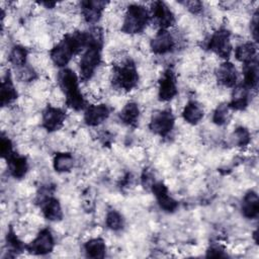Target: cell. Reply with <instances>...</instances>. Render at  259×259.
<instances>
[{"mask_svg": "<svg viewBox=\"0 0 259 259\" xmlns=\"http://www.w3.org/2000/svg\"><path fill=\"white\" fill-rule=\"evenodd\" d=\"M59 85L66 95L67 104L75 109L80 110L85 106V99L79 88V78L74 71L63 69L58 76Z\"/></svg>", "mask_w": 259, "mask_h": 259, "instance_id": "1", "label": "cell"}, {"mask_svg": "<svg viewBox=\"0 0 259 259\" xmlns=\"http://www.w3.org/2000/svg\"><path fill=\"white\" fill-rule=\"evenodd\" d=\"M149 19L150 13L145 6L130 5L125 11L121 29L125 33H139L146 27Z\"/></svg>", "mask_w": 259, "mask_h": 259, "instance_id": "2", "label": "cell"}, {"mask_svg": "<svg viewBox=\"0 0 259 259\" xmlns=\"http://www.w3.org/2000/svg\"><path fill=\"white\" fill-rule=\"evenodd\" d=\"M139 81L138 71L131 60H126L115 68L112 82L119 89L128 91L135 88Z\"/></svg>", "mask_w": 259, "mask_h": 259, "instance_id": "3", "label": "cell"}, {"mask_svg": "<svg viewBox=\"0 0 259 259\" xmlns=\"http://www.w3.org/2000/svg\"><path fill=\"white\" fill-rule=\"evenodd\" d=\"M100 46L99 45H94L89 48L84 52V54L81 57L80 60V79L83 81L89 80L97 67L100 65L101 62V52H100Z\"/></svg>", "mask_w": 259, "mask_h": 259, "instance_id": "4", "label": "cell"}, {"mask_svg": "<svg viewBox=\"0 0 259 259\" xmlns=\"http://www.w3.org/2000/svg\"><path fill=\"white\" fill-rule=\"evenodd\" d=\"M208 49L221 58H228L232 51L230 32L225 28L213 32L208 41Z\"/></svg>", "mask_w": 259, "mask_h": 259, "instance_id": "5", "label": "cell"}, {"mask_svg": "<svg viewBox=\"0 0 259 259\" xmlns=\"http://www.w3.org/2000/svg\"><path fill=\"white\" fill-rule=\"evenodd\" d=\"M150 130L161 137L168 135L174 126V116L168 110H162L154 113L150 121Z\"/></svg>", "mask_w": 259, "mask_h": 259, "instance_id": "6", "label": "cell"}, {"mask_svg": "<svg viewBox=\"0 0 259 259\" xmlns=\"http://www.w3.org/2000/svg\"><path fill=\"white\" fill-rule=\"evenodd\" d=\"M151 12L154 21L160 26V29H167L175 22V17L171 9L162 1L154 2Z\"/></svg>", "mask_w": 259, "mask_h": 259, "instance_id": "7", "label": "cell"}, {"mask_svg": "<svg viewBox=\"0 0 259 259\" xmlns=\"http://www.w3.org/2000/svg\"><path fill=\"white\" fill-rule=\"evenodd\" d=\"M176 78L172 70L168 69L163 74L159 81L158 95L162 101H169L173 99L177 94Z\"/></svg>", "mask_w": 259, "mask_h": 259, "instance_id": "8", "label": "cell"}, {"mask_svg": "<svg viewBox=\"0 0 259 259\" xmlns=\"http://www.w3.org/2000/svg\"><path fill=\"white\" fill-rule=\"evenodd\" d=\"M54 248V238L49 230H42L35 239L28 245L27 249L30 253L36 255H45L52 252Z\"/></svg>", "mask_w": 259, "mask_h": 259, "instance_id": "9", "label": "cell"}, {"mask_svg": "<svg viewBox=\"0 0 259 259\" xmlns=\"http://www.w3.org/2000/svg\"><path fill=\"white\" fill-rule=\"evenodd\" d=\"M150 46L155 54L163 55L172 51L175 46V39L167 29H160L151 40Z\"/></svg>", "mask_w": 259, "mask_h": 259, "instance_id": "10", "label": "cell"}, {"mask_svg": "<svg viewBox=\"0 0 259 259\" xmlns=\"http://www.w3.org/2000/svg\"><path fill=\"white\" fill-rule=\"evenodd\" d=\"M66 118L65 111L59 107L48 106L42 114V125L46 130L53 132L59 130Z\"/></svg>", "mask_w": 259, "mask_h": 259, "instance_id": "11", "label": "cell"}, {"mask_svg": "<svg viewBox=\"0 0 259 259\" xmlns=\"http://www.w3.org/2000/svg\"><path fill=\"white\" fill-rule=\"evenodd\" d=\"M151 188L157 198L158 204L162 209H164L165 211L171 212L177 208L178 202L172 196H170V194L168 193L167 187L162 182H157V183L154 182Z\"/></svg>", "mask_w": 259, "mask_h": 259, "instance_id": "12", "label": "cell"}, {"mask_svg": "<svg viewBox=\"0 0 259 259\" xmlns=\"http://www.w3.org/2000/svg\"><path fill=\"white\" fill-rule=\"evenodd\" d=\"M109 116V109L105 104L89 105L84 112V120L88 125L96 126Z\"/></svg>", "mask_w": 259, "mask_h": 259, "instance_id": "13", "label": "cell"}, {"mask_svg": "<svg viewBox=\"0 0 259 259\" xmlns=\"http://www.w3.org/2000/svg\"><path fill=\"white\" fill-rule=\"evenodd\" d=\"M106 6L104 1H82L81 10L83 17L89 23H95L101 17L102 11Z\"/></svg>", "mask_w": 259, "mask_h": 259, "instance_id": "14", "label": "cell"}, {"mask_svg": "<svg viewBox=\"0 0 259 259\" xmlns=\"http://www.w3.org/2000/svg\"><path fill=\"white\" fill-rule=\"evenodd\" d=\"M217 80L225 87H233L237 81V70L234 64L224 62L217 70Z\"/></svg>", "mask_w": 259, "mask_h": 259, "instance_id": "15", "label": "cell"}, {"mask_svg": "<svg viewBox=\"0 0 259 259\" xmlns=\"http://www.w3.org/2000/svg\"><path fill=\"white\" fill-rule=\"evenodd\" d=\"M41 211L46 219L57 222L60 221L63 217V211L60 202L50 196H46L41 199Z\"/></svg>", "mask_w": 259, "mask_h": 259, "instance_id": "16", "label": "cell"}, {"mask_svg": "<svg viewBox=\"0 0 259 259\" xmlns=\"http://www.w3.org/2000/svg\"><path fill=\"white\" fill-rule=\"evenodd\" d=\"M242 213L247 219H254L259 212V198L255 191H248L242 200Z\"/></svg>", "mask_w": 259, "mask_h": 259, "instance_id": "17", "label": "cell"}, {"mask_svg": "<svg viewBox=\"0 0 259 259\" xmlns=\"http://www.w3.org/2000/svg\"><path fill=\"white\" fill-rule=\"evenodd\" d=\"M17 98V91L13 85L10 74H6L3 78L0 88V102L2 106L8 105Z\"/></svg>", "mask_w": 259, "mask_h": 259, "instance_id": "18", "label": "cell"}, {"mask_svg": "<svg viewBox=\"0 0 259 259\" xmlns=\"http://www.w3.org/2000/svg\"><path fill=\"white\" fill-rule=\"evenodd\" d=\"M256 53H257V49L255 44L248 41V42H243L242 45L236 48L235 56H236V59L241 63L248 64L256 60Z\"/></svg>", "mask_w": 259, "mask_h": 259, "instance_id": "19", "label": "cell"}, {"mask_svg": "<svg viewBox=\"0 0 259 259\" xmlns=\"http://www.w3.org/2000/svg\"><path fill=\"white\" fill-rule=\"evenodd\" d=\"M182 116L188 123L195 124L203 117V108L198 102L189 101L183 108Z\"/></svg>", "mask_w": 259, "mask_h": 259, "instance_id": "20", "label": "cell"}, {"mask_svg": "<svg viewBox=\"0 0 259 259\" xmlns=\"http://www.w3.org/2000/svg\"><path fill=\"white\" fill-rule=\"evenodd\" d=\"M8 168L11 175L15 178H22L27 172L26 158L23 156L13 155L8 160Z\"/></svg>", "mask_w": 259, "mask_h": 259, "instance_id": "21", "label": "cell"}, {"mask_svg": "<svg viewBox=\"0 0 259 259\" xmlns=\"http://www.w3.org/2000/svg\"><path fill=\"white\" fill-rule=\"evenodd\" d=\"M85 253L90 258H103L105 256L106 246L102 239L94 238L89 240L84 245Z\"/></svg>", "mask_w": 259, "mask_h": 259, "instance_id": "22", "label": "cell"}, {"mask_svg": "<svg viewBox=\"0 0 259 259\" xmlns=\"http://www.w3.org/2000/svg\"><path fill=\"white\" fill-rule=\"evenodd\" d=\"M248 104V88L244 85L237 86L232 94V99L229 104L230 108L242 110Z\"/></svg>", "mask_w": 259, "mask_h": 259, "instance_id": "23", "label": "cell"}, {"mask_svg": "<svg viewBox=\"0 0 259 259\" xmlns=\"http://www.w3.org/2000/svg\"><path fill=\"white\" fill-rule=\"evenodd\" d=\"M140 116V109L137 103L130 102L123 106L119 112L120 120L128 125H135Z\"/></svg>", "mask_w": 259, "mask_h": 259, "instance_id": "24", "label": "cell"}, {"mask_svg": "<svg viewBox=\"0 0 259 259\" xmlns=\"http://www.w3.org/2000/svg\"><path fill=\"white\" fill-rule=\"evenodd\" d=\"M258 83V65L257 60L245 64L244 67V86L254 88Z\"/></svg>", "mask_w": 259, "mask_h": 259, "instance_id": "25", "label": "cell"}, {"mask_svg": "<svg viewBox=\"0 0 259 259\" xmlns=\"http://www.w3.org/2000/svg\"><path fill=\"white\" fill-rule=\"evenodd\" d=\"M74 166V158L70 153H58L54 158V168L58 172H68Z\"/></svg>", "mask_w": 259, "mask_h": 259, "instance_id": "26", "label": "cell"}, {"mask_svg": "<svg viewBox=\"0 0 259 259\" xmlns=\"http://www.w3.org/2000/svg\"><path fill=\"white\" fill-rule=\"evenodd\" d=\"M27 58V51L21 46H15L11 49L9 54L10 63L16 68H20L25 65Z\"/></svg>", "mask_w": 259, "mask_h": 259, "instance_id": "27", "label": "cell"}, {"mask_svg": "<svg viewBox=\"0 0 259 259\" xmlns=\"http://www.w3.org/2000/svg\"><path fill=\"white\" fill-rule=\"evenodd\" d=\"M230 118V106L226 103L219 105L213 111L212 121L219 125H223L228 122Z\"/></svg>", "mask_w": 259, "mask_h": 259, "instance_id": "28", "label": "cell"}, {"mask_svg": "<svg viewBox=\"0 0 259 259\" xmlns=\"http://www.w3.org/2000/svg\"><path fill=\"white\" fill-rule=\"evenodd\" d=\"M250 133L247 128L241 126L234 131L232 135L233 144L238 147H245L250 143Z\"/></svg>", "mask_w": 259, "mask_h": 259, "instance_id": "29", "label": "cell"}, {"mask_svg": "<svg viewBox=\"0 0 259 259\" xmlns=\"http://www.w3.org/2000/svg\"><path fill=\"white\" fill-rule=\"evenodd\" d=\"M106 226L112 231H118L123 227V219L121 214L115 210H110L106 214Z\"/></svg>", "mask_w": 259, "mask_h": 259, "instance_id": "30", "label": "cell"}, {"mask_svg": "<svg viewBox=\"0 0 259 259\" xmlns=\"http://www.w3.org/2000/svg\"><path fill=\"white\" fill-rule=\"evenodd\" d=\"M18 78L21 80V81H25V82H29V81H32L35 79L36 77V73L34 72V70L29 67V66H22L20 68H18Z\"/></svg>", "mask_w": 259, "mask_h": 259, "instance_id": "31", "label": "cell"}, {"mask_svg": "<svg viewBox=\"0 0 259 259\" xmlns=\"http://www.w3.org/2000/svg\"><path fill=\"white\" fill-rule=\"evenodd\" d=\"M0 151H1V155L3 158L5 159H9L11 156H13V150H12V143L11 141L6 138V137H2L0 140Z\"/></svg>", "mask_w": 259, "mask_h": 259, "instance_id": "32", "label": "cell"}, {"mask_svg": "<svg viewBox=\"0 0 259 259\" xmlns=\"http://www.w3.org/2000/svg\"><path fill=\"white\" fill-rule=\"evenodd\" d=\"M207 257H224L226 256L225 250L221 245H211L207 250Z\"/></svg>", "mask_w": 259, "mask_h": 259, "instance_id": "33", "label": "cell"}, {"mask_svg": "<svg viewBox=\"0 0 259 259\" xmlns=\"http://www.w3.org/2000/svg\"><path fill=\"white\" fill-rule=\"evenodd\" d=\"M258 17H259L258 12L256 11L253 14V17L251 19V25H250V29H251V32H252V35H253V38L255 39V41H257V39H258V22H259Z\"/></svg>", "mask_w": 259, "mask_h": 259, "instance_id": "34", "label": "cell"}, {"mask_svg": "<svg viewBox=\"0 0 259 259\" xmlns=\"http://www.w3.org/2000/svg\"><path fill=\"white\" fill-rule=\"evenodd\" d=\"M184 5L192 13H199L202 10V3L199 1H186Z\"/></svg>", "mask_w": 259, "mask_h": 259, "instance_id": "35", "label": "cell"}]
</instances>
